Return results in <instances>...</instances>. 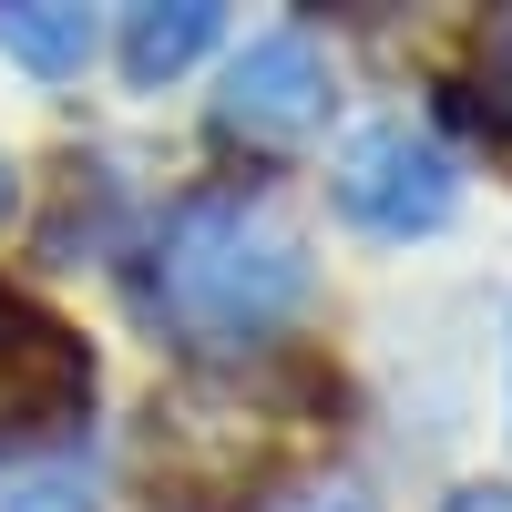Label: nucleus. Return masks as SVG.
<instances>
[{
    "label": "nucleus",
    "mask_w": 512,
    "mask_h": 512,
    "mask_svg": "<svg viewBox=\"0 0 512 512\" xmlns=\"http://www.w3.org/2000/svg\"><path fill=\"white\" fill-rule=\"evenodd\" d=\"M11 205H21V175H11V154H0V226H11Z\"/></svg>",
    "instance_id": "obj_10"
},
{
    "label": "nucleus",
    "mask_w": 512,
    "mask_h": 512,
    "mask_svg": "<svg viewBox=\"0 0 512 512\" xmlns=\"http://www.w3.org/2000/svg\"><path fill=\"white\" fill-rule=\"evenodd\" d=\"M287 512H379L359 482H328V492H308V502H287Z\"/></svg>",
    "instance_id": "obj_8"
},
{
    "label": "nucleus",
    "mask_w": 512,
    "mask_h": 512,
    "mask_svg": "<svg viewBox=\"0 0 512 512\" xmlns=\"http://www.w3.org/2000/svg\"><path fill=\"white\" fill-rule=\"evenodd\" d=\"M93 11L82 0H0V52H11L21 72L41 82H82V62H93Z\"/></svg>",
    "instance_id": "obj_6"
},
{
    "label": "nucleus",
    "mask_w": 512,
    "mask_h": 512,
    "mask_svg": "<svg viewBox=\"0 0 512 512\" xmlns=\"http://www.w3.org/2000/svg\"><path fill=\"white\" fill-rule=\"evenodd\" d=\"M328 205H338L359 236L410 246V236H441V226L461 216V164H451V144L431 134V123L390 113V123H359L349 154L328 164Z\"/></svg>",
    "instance_id": "obj_2"
},
{
    "label": "nucleus",
    "mask_w": 512,
    "mask_h": 512,
    "mask_svg": "<svg viewBox=\"0 0 512 512\" xmlns=\"http://www.w3.org/2000/svg\"><path fill=\"white\" fill-rule=\"evenodd\" d=\"M328 52L297 21H277V31H256L246 52L226 62V82H216V134L226 144H256V154H277V144H308L318 123H328Z\"/></svg>",
    "instance_id": "obj_4"
},
{
    "label": "nucleus",
    "mask_w": 512,
    "mask_h": 512,
    "mask_svg": "<svg viewBox=\"0 0 512 512\" xmlns=\"http://www.w3.org/2000/svg\"><path fill=\"white\" fill-rule=\"evenodd\" d=\"M0 512H103V502H93V492H82L72 472H41V482H21V492H11V502H0Z\"/></svg>",
    "instance_id": "obj_7"
},
{
    "label": "nucleus",
    "mask_w": 512,
    "mask_h": 512,
    "mask_svg": "<svg viewBox=\"0 0 512 512\" xmlns=\"http://www.w3.org/2000/svg\"><path fill=\"white\" fill-rule=\"evenodd\" d=\"M93 420V338L0 277V461L52 451Z\"/></svg>",
    "instance_id": "obj_3"
},
{
    "label": "nucleus",
    "mask_w": 512,
    "mask_h": 512,
    "mask_svg": "<svg viewBox=\"0 0 512 512\" xmlns=\"http://www.w3.org/2000/svg\"><path fill=\"white\" fill-rule=\"evenodd\" d=\"M134 308L195 359H256L308 308V236L256 185H195L144 236Z\"/></svg>",
    "instance_id": "obj_1"
},
{
    "label": "nucleus",
    "mask_w": 512,
    "mask_h": 512,
    "mask_svg": "<svg viewBox=\"0 0 512 512\" xmlns=\"http://www.w3.org/2000/svg\"><path fill=\"white\" fill-rule=\"evenodd\" d=\"M441 512H512V482H461Z\"/></svg>",
    "instance_id": "obj_9"
},
{
    "label": "nucleus",
    "mask_w": 512,
    "mask_h": 512,
    "mask_svg": "<svg viewBox=\"0 0 512 512\" xmlns=\"http://www.w3.org/2000/svg\"><path fill=\"white\" fill-rule=\"evenodd\" d=\"M216 41H226V11H216V0H144V11H123L113 62H123V82H134V93H164V82L195 72Z\"/></svg>",
    "instance_id": "obj_5"
}]
</instances>
